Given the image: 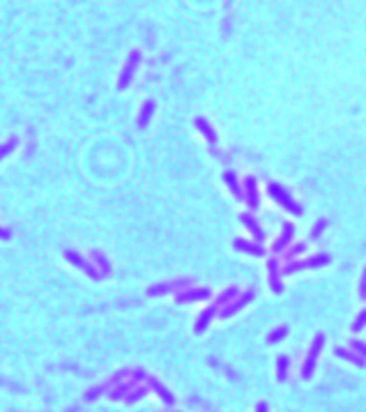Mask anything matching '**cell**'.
<instances>
[{"mask_svg": "<svg viewBox=\"0 0 366 412\" xmlns=\"http://www.w3.org/2000/svg\"><path fill=\"white\" fill-rule=\"evenodd\" d=\"M267 194L272 196L274 203H279L283 210H286V212H292L295 217H300V214H302V205L297 203V200L292 198V196L288 194V191L283 189L279 182H269V185H267Z\"/></svg>", "mask_w": 366, "mask_h": 412, "instance_id": "cell-1", "label": "cell"}, {"mask_svg": "<svg viewBox=\"0 0 366 412\" xmlns=\"http://www.w3.org/2000/svg\"><path fill=\"white\" fill-rule=\"evenodd\" d=\"M329 256L327 254H318L313 256V258H306V260H290V263L283 267V274H292V272H300V269H309V267H323V265L329 263Z\"/></svg>", "mask_w": 366, "mask_h": 412, "instance_id": "cell-2", "label": "cell"}, {"mask_svg": "<svg viewBox=\"0 0 366 412\" xmlns=\"http://www.w3.org/2000/svg\"><path fill=\"white\" fill-rule=\"evenodd\" d=\"M292 240H295V226H292L290 221H286L281 226V235L277 237V242H274V246H272V254H283V251L292 244Z\"/></svg>", "mask_w": 366, "mask_h": 412, "instance_id": "cell-3", "label": "cell"}, {"mask_svg": "<svg viewBox=\"0 0 366 412\" xmlns=\"http://www.w3.org/2000/svg\"><path fill=\"white\" fill-rule=\"evenodd\" d=\"M139 65H141V53H139V51H134V53L129 56V60H127L125 70H122L120 81H118V88L125 90L127 85L131 83V79H134V72H136V67H139Z\"/></svg>", "mask_w": 366, "mask_h": 412, "instance_id": "cell-4", "label": "cell"}, {"mask_svg": "<svg viewBox=\"0 0 366 412\" xmlns=\"http://www.w3.org/2000/svg\"><path fill=\"white\" fill-rule=\"evenodd\" d=\"M244 203L249 205V210H258L260 208V194H258V182L256 177H246L244 180Z\"/></svg>", "mask_w": 366, "mask_h": 412, "instance_id": "cell-5", "label": "cell"}, {"mask_svg": "<svg viewBox=\"0 0 366 412\" xmlns=\"http://www.w3.org/2000/svg\"><path fill=\"white\" fill-rule=\"evenodd\" d=\"M233 246H235L237 251H244V254H251V256H265V249H263V244L260 242H249V240H240L237 237L235 242H233Z\"/></svg>", "mask_w": 366, "mask_h": 412, "instance_id": "cell-6", "label": "cell"}, {"mask_svg": "<svg viewBox=\"0 0 366 412\" xmlns=\"http://www.w3.org/2000/svg\"><path fill=\"white\" fill-rule=\"evenodd\" d=\"M240 219H242V223H244V226H246V231L251 233V237H254L256 242H260V244H263V240H265V233H263V228L258 226V221H256V219H254V214H249V212H246V214H242Z\"/></svg>", "mask_w": 366, "mask_h": 412, "instance_id": "cell-7", "label": "cell"}, {"mask_svg": "<svg viewBox=\"0 0 366 412\" xmlns=\"http://www.w3.org/2000/svg\"><path fill=\"white\" fill-rule=\"evenodd\" d=\"M267 272H269V288L274 292H281L283 290V283H281V274H279V260L272 258L267 263Z\"/></svg>", "mask_w": 366, "mask_h": 412, "instance_id": "cell-8", "label": "cell"}, {"mask_svg": "<svg viewBox=\"0 0 366 412\" xmlns=\"http://www.w3.org/2000/svg\"><path fill=\"white\" fill-rule=\"evenodd\" d=\"M320 348H323V336H315L313 346H311L309 357H306V364H304V378H309V375H311V371H313L315 359H318V355H320Z\"/></svg>", "mask_w": 366, "mask_h": 412, "instance_id": "cell-9", "label": "cell"}, {"mask_svg": "<svg viewBox=\"0 0 366 412\" xmlns=\"http://www.w3.org/2000/svg\"><path fill=\"white\" fill-rule=\"evenodd\" d=\"M223 180H226V185H228V189H231L233 196H237V198L244 200V187L240 185V180H237L235 173H233V171H226V173H223Z\"/></svg>", "mask_w": 366, "mask_h": 412, "instance_id": "cell-10", "label": "cell"}, {"mask_svg": "<svg viewBox=\"0 0 366 412\" xmlns=\"http://www.w3.org/2000/svg\"><path fill=\"white\" fill-rule=\"evenodd\" d=\"M251 295H254V292H251V290L242 292V295L237 297V300L233 302L231 306H226V309H223V313H221V315H223V318H228V315H233V313H235V311H240L242 306H244V304H249V302H251Z\"/></svg>", "mask_w": 366, "mask_h": 412, "instance_id": "cell-11", "label": "cell"}, {"mask_svg": "<svg viewBox=\"0 0 366 412\" xmlns=\"http://www.w3.org/2000/svg\"><path fill=\"white\" fill-rule=\"evenodd\" d=\"M196 127H198V131L205 136V139H208V143H210V145L217 143V131L212 129V125H210V122L205 120V118H198V120H196Z\"/></svg>", "mask_w": 366, "mask_h": 412, "instance_id": "cell-12", "label": "cell"}, {"mask_svg": "<svg viewBox=\"0 0 366 412\" xmlns=\"http://www.w3.org/2000/svg\"><path fill=\"white\" fill-rule=\"evenodd\" d=\"M152 111H154V102H145L143 108H141V116H139V127H145L152 118Z\"/></svg>", "mask_w": 366, "mask_h": 412, "instance_id": "cell-13", "label": "cell"}, {"mask_svg": "<svg viewBox=\"0 0 366 412\" xmlns=\"http://www.w3.org/2000/svg\"><path fill=\"white\" fill-rule=\"evenodd\" d=\"M306 251V244L304 242H297V244H290L288 246V254H286V258L288 260H295V258H300L302 254Z\"/></svg>", "mask_w": 366, "mask_h": 412, "instance_id": "cell-14", "label": "cell"}, {"mask_svg": "<svg viewBox=\"0 0 366 412\" xmlns=\"http://www.w3.org/2000/svg\"><path fill=\"white\" fill-rule=\"evenodd\" d=\"M205 297H210V290H194V292H185V295H180L177 300L180 302H187V300H205Z\"/></svg>", "mask_w": 366, "mask_h": 412, "instance_id": "cell-15", "label": "cell"}, {"mask_svg": "<svg viewBox=\"0 0 366 412\" xmlns=\"http://www.w3.org/2000/svg\"><path fill=\"white\" fill-rule=\"evenodd\" d=\"M212 315H214V309H208V311H203V315L198 318V323H196V329L198 332H203L205 327H208V323L212 320Z\"/></svg>", "mask_w": 366, "mask_h": 412, "instance_id": "cell-16", "label": "cell"}, {"mask_svg": "<svg viewBox=\"0 0 366 412\" xmlns=\"http://www.w3.org/2000/svg\"><path fill=\"white\" fill-rule=\"evenodd\" d=\"M327 223H329L327 219H318V223H315V226H313V231H311V240H318V237L325 233V228H327Z\"/></svg>", "mask_w": 366, "mask_h": 412, "instance_id": "cell-17", "label": "cell"}, {"mask_svg": "<svg viewBox=\"0 0 366 412\" xmlns=\"http://www.w3.org/2000/svg\"><path fill=\"white\" fill-rule=\"evenodd\" d=\"M70 260H72V263H76V265H79V267H83L85 272H88V274H93V277H95V269L90 267V265L85 263V260H81V258H79V256H76V254H70Z\"/></svg>", "mask_w": 366, "mask_h": 412, "instance_id": "cell-18", "label": "cell"}, {"mask_svg": "<svg viewBox=\"0 0 366 412\" xmlns=\"http://www.w3.org/2000/svg\"><path fill=\"white\" fill-rule=\"evenodd\" d=\"M364 325H366V309L361 311L359 315H357V320H355V325H352V327H355V332H359V329L364 327Z\"/></svg>", "mask_w": 366, "mask_h": 412, "instance_id": "cell-19", "label": "cell"}, {"mask_svg": "<svg viewBox=\"0 0 366 412\" xmlns=\"http://www.w3.org/2000/svg\"><path fill=\"white\" fill-rule=\"evenodd\" d=\"M283 336H286V327H279V329H274V332L269 334V343L279 341V338H283Z\"/></svg>", "mask_w": 366, "mask_h": 412, "instance_id": "cell-20", "label": "cell"}, {"mask_svg": "<svg viewBox=\"0 0 366 412\" xmlns=\"http://www.w3.org/2000/svg\"><path fill=\"white\" fill-rule=\"evenodd\" d=\"M286 371H288V359H286V357H281V359H279V378H286Z\"/></svg>", "mask_w": 366, "mask_h": 412, "instance_id": "cell-21", "label": "cell"}, {"mask_svg": "<svg viewBox=\"0 0 366 412\" xmlns=\"http://www.w3.org/2000/svg\"><path fill=\"white\" fill-rule=\"evenodd\" d=\"M12 148H14V141H12V143H7V145H0V159L5 157V154H7V152H10V150H12Z\"/></svg>", "mask_w": 366, "mask_h": 412, "instance_id": "cell-22", "label": "cell"}, {"mask_svg": "<svg viewBox=\"0 0 366 412\" xmlns=\"http://www.w3.org/2000/svg\"><path fill=\"white\" fill-rule=\"evenodd\" d=\"M359 297L366 300V269H364V279H361V286H359Z\"/></svg>", "mask_w": 366, "mask_h": 412, "instance_id": "cell-23", "label": "cell"}, {"mask_svg": "<svg viewBox=\"0 0 366 412\" xmlns=\"http://www.w3.org/2000/svg\"><path fill=\"white\" fill-rule=\"evenodd\" d=\"M355 348L361 352V355H366V346H364V343H355Z\"/></svg>", "mask_w": 366, "mask_h": 412, "instance_id": "cell-24", "label": "cell"}, {"mask_svg": "<svg viewBox=\"0 0 366 412\" xmlns=\"http://www.w3.org/2000/svg\"><path fill=\"white\" fill-rule=\"evenodd\" d=\"M258 412H267V410H265V403H260V405H258Z\"/></svg>", "mask_w": 366, "mask_h": 412, "instance_id": "cell-25", "label": "cell"}, {"mask_svg": "<svg viewBox=\"0 0 366 412\" xmlns=\"http://www.w3.org/2000/svg\"><path fill=\"white\" fill-rule=\"evenodd\" d=\"M7 235H10V233H7V231H0V237H7Z\"/></svg>", "mask_w": 366, "mask_h": 412, "instance_id": "cell-26", "label": "cell"}]
</instances>
